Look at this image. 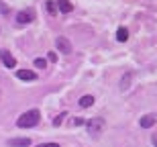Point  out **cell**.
Here are the masks:
<instances>
[{
    "instance_id": "obj_3",
    "label": "cell",
    "mask_w": 157,
    "mask_h": 147,
    "mask_svg": "<svg viewBox=\"0 0 157 147\" xmlns=\"http://www.w3.org/2000/svg\"><path fill=\"white\" fill-rule=\"evenodd\" d=\"M55 47H57L61 53L70 55L71 53V41L67 39V37H57V39H55Z\"/></svg>"
},
{
    "instance_id": "obj_13",
    "label": "cell",
    "mask_w": 157,
    "mask_h": 147,
    "mask_svg": "<svg viewBox=\"0 0 157 147\" xmlns=\"http://www.w3.org/2000/svg\"><path fill=\"white\" fill-rule=\"evenodd\" d=\"M45 8H47V12H49L51 17H55V14H57V6H55V2H53V0H47Z\"/></svg>"
},
{
    "instance_id": "obj_7",
    "label": "cell",
    "mask_w": 157,
    "mask_h": 147,
    "mask_svg": "<svg viewBox=\"0 0 157 147\" xmlns=\"http://www.w3.org/2000/svg\"><path fill=\"white\" fill-rule=\"evenodd\" d=\"M155 123H157L155 114H145V117H141V121H139V125L143 127V129H151Z\"/></svg>"
},
{
    "instance_id": "obj_1",
    "label": "cell",
    "mask_w": 157,
    "mask_h": 147,
    "mask_svg": "<svg viewBox=\"0 0 157 147\" xmlns=\"http://www.w3.org/2000/svg\"><path fill=\"white\" fill-rule=\"evenodd\" d=\"M39 121H41V112L37 110V108H31V110L23 112V114L17 118V127H21V129H31V127H37Z\"/></svg>"
},
{
    "instance_id": "obj_11",
    "label": "cell",
    "mask_w": 157,
    "mask_h": 147,
    "mask_svg": "<svg viewBox=\"0 0 157 147\" xmlns=\"http://www.w3.org/2000/svg\"><path fill=\"white\" fill-rule=\"evenodd\" d=\"M92 104H94V96L88 94V96H82L80 98V106L82 108H88V106H92Z\"/></svg>"
},
{
    "instance_id": "obj_17",
    "label": "cell",
    "mask_w": 157,
    "mask_h": 147,
    "mask_svg": "<svg viewBox=\"0 0 157 147\" xmlns=\"http://www.w3.org/2000/svg\"><path fill=\"white\" fill-rule=\"evenodd\" d=\"M49 61H57V55H55V53H53V51L49 53Z\"/></svg>"
},
{
    "instance_id": "obj_4",
    "label": "cell",
    "mask_w": 157,
    "mask_h": 147,
    "mask_svg": "<svg viewBox=\"0 0 157 147\" xmlns=\"http://www.w3.org/2000/svg\"><path fill=\"white\" fill-rule=\"evenodd\" d=\"M33 21H35V10H23L17 14L18 25H27V23H33Z\"/></svg>"
},
{
    "instance_id": "obj_15",
    "label": "cell",
    "mask_w": 157,
    "mask_h": 147,
    "mask_svg": "<svg viewBox=\"0 0 157 147\" xmlns=\"http://www.w3.org/2000/svg\"><path fill=\"white\" fill-rule=\"evenodd\" d=\"M63 118H65V112H61V114H59V117L53 121V125H55V127H57V125H61V121H63Z\"/></svg>"
},
{
    "instance_id": "obj_9",
    "label": "cell",
    "mask_w": 157,
    "mask_h": 147,
    "mask_svg": "<svg viewBox=\"0 0 157 147\" xmlns=\"http://www.w3.org/2000/svg\"><path fill=\"white\" fill-rule=\"evenodd\" d=\"M55 2H57L59 12H63V14H67V12H71V10H74V6H71V2H70V0H55Z\"/></svg>"
},
{
    "instance_id": "obj_16",
    "label": "cell",
    "mask_w": 157,
    "mask_h": 147,
    "mask_svg": "<svg viewBox=\"0 0 157 147\" xmlns=\"http://www.w3.org/2000/svg\"><path fill=\"white\" fill-rule=\"evenodd\" d=\"M37 147H59V143H53V141H49V143H41V145H37Z\"/></svg>"
},
{
    "instance_id": "obj_14",
    "label": "cell",
    "mask_w": 157,
    "mask_h": 147,
    "mask_svg": "<svg viewBox=\"0 0 157 147\" xmlns=\"http://www.w3.org/2000/svg\"><path fill=\"white\" fill-rule=\"evenodd\" d=\"M35 68H39V70H45V68H47V59L37 57V59H35Z\"/></svg>"
},
{
    "instance_id": "obj_5",
    "label": "cell",
    "mask_w": 157,
    "mask_h": 147,
    "mask_svg": "<svg viewBox=\"0 0 157 147\" xmlns=\"http://www.w3.org/2000/svg\"><path fill=\"white\" fill-rule=\"evenodd\" d=\"M0 59H2V64H4L6 68H14V65H17V59L12 57V53L8 51V49H0Z\"/></svg>"
},
{
    "instance_id": "obj_8",
    "label": "cell",
    "mask_w": 157,
    "mask_h": 147,
    "mask_svg": "<svg viewBox=\"0 0 157 147\" xmlns=\"http://www.w3.org/2000/svg\"><path fill=\"white\" fill-rule=\"evenodd\" d=\"M31 139L29 137H18V139H8V145L10 147H29L31 145Z\"/></svg>"
},
{
    "instance_id": "obj_2",
    "label": "cell",
    "mask_w": 157,
    "mask_h": 147,
    "mask_svg": "<svg viewBox=\"0 0 157 147\" xmlns=\"http://www.w3.org/2000/svg\"><path fill=\"white\" fill-rule=\"evenodd\" d=\"M104 127H106V123H104V118H100V117L88 121V133H90L92 137H98L100 133L104 131Z\"/></svg>"
},
{
    "instance_id": "obj_12",
    "label": "cell",
    "mask_w": 157,
    "mask_h": 147,
    "mask_svg": "<svg viewBox=\"0 0 157 147\" xmlns=\"http://www.w3.org/2000/svg\"><path fill=\"white\" fill-rule=\"evenodd\" d=\"M117 39H118V41H121V43H124V41H127V39H128V31L124 29V27H121V29L117 31Z\"/></svg>"
},
{
    "instance_id": "obj_10",
    "label": "cell",
    "mask_w": 157,
    "mask_h": 147,
    "mask_svg": "<svg viewBox=\"0 0 157 147\" xmlns=\"http://www.w3.org/2000/svg\"><path fill=\"white\" fill-rule=\"evenodd\" d=\"M131 82H133V74H131V72H127V74L122 76V82H121V90H127L128 86H131Z\"/></svg>"
},
{
    "instance_id": "obj_18",
    "label": "cell",
    "mask_w": 157,
    "mask_h": 147,
    "mask_svg": "<svg viewBox=\"0 0 157 147\" xmlns=\"http://www.w3.org/2000/svg\"><path fill=\"white\" fill-rule=\"evenodd\" d=\"M151 143H153V147H157V133L153 135V139H151Z\"/></svg>"
},
{
    "instance_id": "obj_6",
    "label": "cell",
    "mask_w": 157,
    "mask_h": 147,
    "mask_svg": "<svg viewBox=\"0 0 157 147\" xmlns=\"http://www.w3.org/2000/svg\"><path fill=\"white\" fill-rule=\"evenodd\" d=\"M17 78H18V80H23V82H35L37 74H35V72H31V70H18Z\"/></svg>"
}]
</instances>
